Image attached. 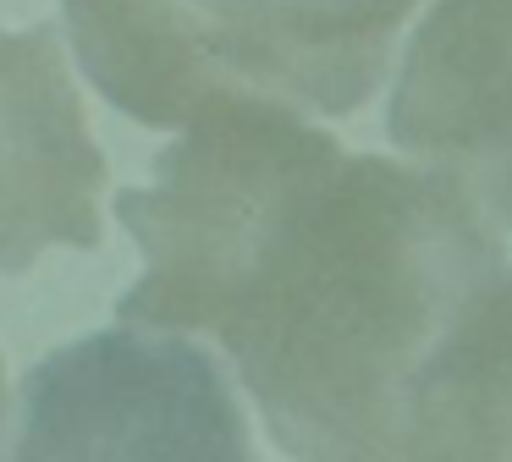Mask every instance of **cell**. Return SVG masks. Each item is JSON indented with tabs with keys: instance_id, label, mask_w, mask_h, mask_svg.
<instances>
[{
	"instance_id": "1",
	"label": "cell",
	"mask_w": 512,
	"mask_h": 462,
	"mask_svg": "<svg viewBox=\"0 0 512 462\" xmlns=\"http://www.w3.org/2000/svg\"><path fill=\"white\" fill-rule=\"evenodd\" d=\"M177 132L116 198L144 253L127 325L215 341L287 457H512L507 231L457 176L353 154L270 99Z\"/></svg>"
},
{
	"instance_id": "2",
	"label": "cell",
	"mask_w": 512,
	"mask_h": 462,
	"mask_svg": "<svg viewBox=\"0 0 512 462\" xmlns=\"http://www.w3.org/2000/svg\"><path fill=\"white\" fill-rule=\"evenodd\" d=\"M83 72L144 127L221 99L353 116L419 0H61Z\"/></svg>"
},
{
	"instance_id": "3",
	"label": "cell",
	"mask_w": 512,
	"mask_h": 462,
	"mask_svg": "<svg viewBox=\"0 0 512 462\" xmlns=\"http://www.w3.org/2000/svg\"><path fill=\"white\" fill-rule=\"evenodd\" d=\"M100 198L105 154L61 33L0 28V275H23L50 248H94Z\"/></svg>"
},
{
	"instance_id": "4",
	"label": "cell",
	"mask_w": 512,
	"mask_h": 462,
	"mask_svg": "<svg viewBox=\"0 0 512 462\" xmlns=\"http://www.w3.org/2000/svg\"><path fill=\"white\" fill-rule=\"evenodd\" d=\"M386 127L397 149L457 176L512 237V0H430Z\"/></svg>"
},
{
	"instance_id": "5",
	"label": "cell",
	"mask_w": 512,
	"mask_h": 462,
	"mask_svg": "<svg viewBox=\"0 0 512 462\" xmlns=\"http://www.w3.org/2000/svg\"><path fill=\"white\" fill-rule=\"evenodd\" d=\"M0 374H6V369H0ZM0 418H6V380H0Z\"/></svg>"
}]
</instances>
